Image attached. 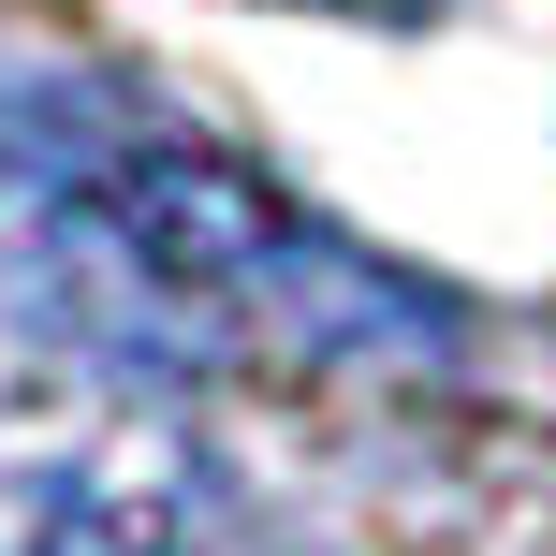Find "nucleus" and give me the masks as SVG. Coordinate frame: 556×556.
I'll return each mask as SVG.
<instances>
[{
	"mask_svg": "<svg viewBox=\"0 0 556 556\" xmlns=\"http://www.w3.org/2000/svg\"><path fill=\"white\" fill-rule=\"evenodd\" d=\"M15 323L74 381H395L469 337L410 264L352 250L250 162H103L45 191Z\"/></svg>",
	"mask_w": 556,
	"mask_h": 556,
	"instance_id": "nucleus-1",
	"label": "nucleus"
}]
</instances>
